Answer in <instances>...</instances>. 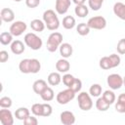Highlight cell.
Segmentation results:
<instances>
[{
  "label": "cell",
  "mask_w": 125,
  "mask_h": 125,
  "mask_svg": "<svg viewBox=\"0 0 125 125\" xmlns=\"http://www.w3.org/2000/svg\"><path fill=\"white\" fill-rule=\"evenodd\" d=\"M43 21L49 30H57L60 27V21L55 11L49 9L43 13Z\"/></svg>",
  "instance_id": "6da1fadb"
},
{
  "label": "cell",
  "mask_w": 125,
  "mask_h": 125,
  "mask_svg": "<svg viewBox=\"0 0 125 125\" xmlns=\"http://www.w3.org/2000/svg\"><path fill=\"white\" fill-rule=\"evenodd\" d=\"M62 43V33L55 31L49 35L48 40H47V44H46V48L50 53H54L58 50V48H60Z\"/></svg>",
  "instance_id": "7a4b0ae2"
},
{
  "label": "cell",
  "mask_w": 125,
  "mask_h": 125,
  "mask_svg": "<svg viewBox=\"0 0 125 125\" xmlns=\"http://www.w3.org/2000/svg\"><path fill=\"white\" fill-rule=\"evenodd\" d=\"M23 41H24V44L27 47H29L31 50H34V51L39 50L42 47V45H43L42 39L38 35H36L35 33H33V32L26 33L24 35Z\"/></svg>",
  "instance_id": "3957f363"
},
{
  "label": "cell",
  "mask_w": 125,
  "mask_h": 125,
  "mask_svg": "<svg viewBox=\"0 0 125 125\" xmlns=\"http://www.w3.org/2000/svg\"><path fill=\"white\" fill-rule=\"evenodd\" d=\"M77 102H78L79 108L84 111L90 110L93 106V101H92L91 95L87 92H80L77 97Z\"/></svg>",
  "instance_id": "277c9868"
},
{
  "label": "cell",
  "mask_w": 125,
  "mask_h": 125,
  "mask_svg": "<svg viewBox=\"0 0 125 125\" xmlns=\"http://www.w3.org/2000/svg\"><path fill=\"white\" fill-rule=\"evenodd\" d=\"M75 94L76 93L74 91L67 88L65 90H62V91L59 92L57 97H56V100L60 104H66L75 98Z\"/></svg>",
  "instance_id": "5b68a950"
},
{
  "label": "cell",
  "mask_w": 125,
  "mask_h": 125,
  "mask_svg": "<svg viewBox=\"0 0 125 125\" xmlns=\"http://www.w3.org/2000/svg\"><path fill=\"white\" fill-rule=\"evenodd\" d=\"M87 24L92 29H104L106 26V20L102 16H96L93 18H90L87 21Z\"/></svg>",
  "instance_id": "8992f818"
},
{
  "label": "cell",
  "mask_w": 125,
  "mask_h": 125,
  "mask_svg": "<svg viewBox=\"0 0 125 125\" xmlns=\"http://www.w3.org/2000/svg\"><path fill=\"white\" fill-rule=\"evenodd\" d=\"M106 82L111 90H118L123 86V77L117 73H112L107 76Z\"/></svg>",
  "instance_id": "52a82bcc"
},
{
  "label": "cell",
  "mask_w": 125,
  "mask_h": 125,
  "mask_svg": "<svg viewBox=\"0 0 125 125\" xmlns=\"http://www.w3.org/2000/svg\"><path fill=\"white\" fill-rule=\"evenodd\" d=\"M26 28H27V25H26V23L24 21H15V22H13L11 24L9 31L13 34V36L18 37V36H21L26 30Z\"/></svg>",
  "instance_id": "ba28073f"
},
{
  "label": "cell",
  "mask_w": 125,
  "mask_h": 125,
  "mask_svg": "<svg viewBox=\"0 0 125 125\" xmlns=\"http://www.w3.org/2000/svg\"><path fill=\"white\" fill-rule=\"evenodd\" d=\"M0 122L2 125H13L14 124V116L10 109L2 108L0 110Z\"/></svg>",
  "instance_id": "9c48e42d"
},
{
  "label": "cell",
  "mask_w": 125,
  "mask_h": 125,
  "mask_svg": "<svg viewBox=\"0 0 125 125\" xmlns=\"http://www.w3.org/2000/svg\"><path fill=\"white\" fill-rule=\"evenodd\" d=\"M70 4H71L70 0H56L55 10L59 15H64L68 11Z\"/></svg>",
  "instance_id": "30bf717a"
},
{
  "label": "cell",
  "mask_w": 125,
  "mask_h": 125,
  "mask_svg": "<svg viewBox=\"0 0 125 125\" xmlns=\"http://www.w3.org/2000/svg\"><path fill=\"white\" fill-rule=\"evenodd\" d=\"M60 119L63 125H72L75 123V115L73 114V112L68 110L62 111L60 115Z\"/></svg>",
  "instance_id": "8fae6325"
},
{
  "label": "cell",
  "mask_w": 125,
  "mask_h": 125,
  "mask_svg": "<svg viewBox=\"0 0 125 125\" xmlns=\"http://www.w3.org/2000/svg\"><path fill=\"white\" fill-rule=\"evenodd\" d=\"M0 18L5 22H12L15 20V13L10 8H3L0 12Z\"/></svg>",
  "instance_id": "7c38bea8"
},
{
  "label": "cell",
  "mask_w": 125,
  "mask_h": 125,
  "mask_svg": "<svg viewBox=\"0 0 125 125\" xmlns=\"http://www.w3.org/2000/svg\"><path fill=\"white\" fill-rule=\"evenodd\" d=\"M114 15L122 21H125V4L122 2H116L113 5Z\"/></svg>",
  "instance_id": "4fadbf2b"
},
{
  "label": "cell",
  "mask_w": 125,
  "mask_h": 125,
  "mask_svg": "<svg viewBox=\"0 0 125 125\" xmlns=\"http://www.w3.org/2000/svg\"><path fill=\"white\" fill-rule=\"evenodd\" d=\"M11 51L13 54L15 55H21L24 52L25 50V47H24V44L23 42H21V40H14L12 43H11Z\"/></svg>",
  "instance_id": "5bb4252c"
},
{
  "label": "cell",
  "mask_w": 125,
  "mask_h": 125,
  "mask_svg": "<svg viewBox=\"0 0 125 125\" xmlns=\"http://www.w3.org/2000/svg\"><path fill=\"white\" fill-rule=\"evenodd\" d=\"M72 53H73V49H72V46L69 43H62L61 44L60 54L62 58H64V59L70 58L72 56Z\"/></svg>",
  "instance_id": "9a60e30c"
},
{
  "label": "cell",
  "mask_w": 125,
  "mask_h": 125,
  "mask_svg": "<svg viewBox=\"0 0 125 125\" xmlns=\"http://www.w3.org/2000/svg\"><path fill=\"white\" fill-rule=\"evenodd\" d=\"M69 68H70V63H69V62L66 60V59H64V58H62V59H61V60H59L57 62H56V69L60 72V73H65V72H67L68 70H69Z\"/></svg>",
  "instance_id": "2e32d148"
},
{
  "label": "cell",
  "mask_w": 125,
  "mask_h": 125,
  "mask_svg": "<svg viewBox=\"0 0 125 125\" xmlns=\"http://www.w3.org/2000/svg\"><path fill=\"white\" fill-rule=\"evenodd\" d=\"M47 87H48L47 82L45 80H43V79H38V80L34 81V83L32 84V89H33L34 93L37 94V95H39V96L42 94V92Z\"/></svg>",
  "instance_id": "e0dca14e"
},
{
  "label": "cell",
  "mask_w": 125,
  "mask_h": 125,
  "mask_svg": "<svg viewBox=\"0 0 125 125\" xmlns=\"http://www.w3.org/2000/svg\"><path fill=\"white\" fill-rule=\"evenodd\" d=\"M48 84L51 86H58L62 81V76L60 72H51L47 77Z\"/></svg>",
  "instance_id": "ac0fdd59"
},
{
  "label": "cell",
  "mask_w": 125,
  "mask_h": 125,
  "mask_svg": "<svg viewBox=\"0 0 125 125\" xmlns=\"http://www.w3.org/2000/svg\"><path fill=\"white\" fill-rule=\"evenodd\" d=\"M45 22L39 19H34L30 21V27L33 31H36V32H42L45 28Z\"/></svg>",
  "instance_id": "d6986e66"
},
{
  "label": "cell",
  "mask_w": 125,
  "mask_h": 125,
  "mask_svg": "<svg viewBox=\"0 0 125 125\" xmlns=\"http://www.w3.org/2000/svg\"><path fill=\"white\" fill-rule=\"evenodd\" d=\"M30 115V112H29V109L27 107H24V106H21V107H19L18 109H16L15 111V117L19 120H24L27 116Z\"/></svg>",
  "instance_id": "ffe728a7"
},
{
  "label": "cell",
  "mask_w": 125,
  "mask_h": 125,
  "mask_svg": "<svg viewBox=\"0 0 125 125\" xmlns=\"http://www.w3.org/2000/svg\"><path fill=\"white\" fill-rule=\"evenodd\" d=\"M19 69L21 73H30V59H23L19 63Z\"/></svg>",
  "instance_id": "44dd1931"
},
{
  "label": "cell",
  "mask_w": 125,
  "mask_h": 125,
  "mask_svg": "<svg viewBox=\"0 0 125 125\" xmlns=\"http://www.w3.org/2000/svg\"><path fill=\"white\" fill-rule=\"evenodd\" d=\"M74 13L79 18H85L89 14V8L85 4H83V5H76V7L74 9Z\"/></svg>",
  "instance_id": "7402d4cb"
},
{
  "label": "cell",
  "mask_w": 125,
  "mask_h": 125,
  "mask_svg": "<svg viewBox=\"0 0 125 125\" xmlns=\"http://www.w3.org/2000/svg\"><path fill=\"white\" fill-rule=\"evenodd\" d=\"M76 24L75 19L72 16H65L62 19V26L65 29H72Z\"/></svg>",
  "instance_id": "603a6c76"
},
{
  "label": "cell",
  "mask_w": 125,
  "mask_h": 125,
  "mask_svg": "<svg viewBox=\"0 0 125 125\" xmlns=\"http://www.w3.org/2000/svg\"><path fill=\"white\" fill-rule=\"evenodd\" d=\"M13 42V34L10 31H4L0 34V43L2 45H9Z\"/></svg>",
  "instance_id": "cb8c5ba5"
},
{
  "label": "cell",
  "mask_w": 125,
  "mask_h": 125,
  "mask_svg": "<svg viewBox=\"0 0 125 125\" xmlns=\"http://www.w3.org/2000/svg\"><path fill=\"white\" fill-rule=\"evenodd\" d=\"M40 97H41V99L44 102H50V101H52L54 99L55 94H54V91H53V89L51 87H47L42 92V94L40 95Z\"/></svg>",
  "instance_id": "d4e9b609"
},
{
  "label": "cell",
  "mask_w": 125,
  "mask_h": 125,
  "mask_svg": "<svg viewBox=\"0 0 125 125\" xmlns=\"http://www.w3.org/2000/svg\"><path fill=\"white\" fill-rule=\"evenodd\" d=\"M109 105L110 104L108 103H106L103 97L98 98V100L96 101V107L100 111H106L109 108Z\"/></svg>",
  "instance_id": "484cf974"
},
{
  "label": "cell",
  "mask_w": 125,
  "mask_h": 125,
  "mask_svg": "<svg viewBox=\"0 0 125 125\" xmlns=\"http://www.w3.org/2000/svg\"><path fill=\"white\" fill-rule=\"evenodd\" d=\"M90 27L89 25L86 23V22H81V23H78V25L76 26V31L79 35L81 36H86L89 34L90 32Z\"/></svg>",
  "instance_id": "4316f807"
},
{
  "label": "cell",
  "mask_w": 125,
  "mask_h": 125,
  "mask_svg": "<svg viewBox=\"0 0 125 125\" xmlns=\"http://www.w3.org/2000/svg\"><path fill=\"white\" fill-rule=\"evenodd\" d=\"M102 97H103V98L104 99V101H105L106 103H108L109 104H112L115 102V99H116L115 94H114L112 91H110V90L104 91V92L103 93Z\"/></svg>",
  "instance_id": "83f0119b"
},
{
  "label": "cell",
  "mask_w": 125,
  "mask_h": 125,
  "mask_svg": "<svg viewBox=\"0 0 125 125\" xmlns=\"http://www.w3.org/2000/svg\"><path fill=\"white\" fill-rule=\"evenodd\" d=\"M41 69V63L37 59H30V73H38Z\"/></svg>",
  "instance_id": "f1b7e54d"
},
{
  "label": "cell",
  "mask_w": 125,
  "mask_h": 125,
  "mask_svg": "<svg viewBox=\"0 0 125 125\" xmlns=\"http://www.w3.org/2000/svg\"><path fill=\"white\" fill-rule=\"evenodd\" d=\"M89 94L91 97H100L102 95V86L100 84H93L89 89Z\"/></svg>",
  "instance_id": "f546056e"
},
{
  "label": "cell",
  "mask_w": 125,
  "mask_h": 125,
  "mask_svg": "<svg viewBox=\"0 0 125 125\" xmlns=\"http://www.w3.org/2000/svg\"><path fill=\"white\" fill-rule=\"evenodd\" d=\"M108 59H109V63H110V67L111 68H114L116 66H118L120 64V62H121V59L118 55L116 54H111L108 56Z\"/></svg>",
  "instance_id": "4dcf8cb0"
},
{
  "label": "cell",
  "mask_w": 125,
  "mask_h": 125,
  "mask_svg": "<svg viewBox=\"0 0 125 125\" xmlns=\"http://www.w3.org/2000/svg\"><path fill=\"white\" fill-rule=\"evenodd\" d=\"M31 112L35 116H43V104H33L31 106Z\"/></svg>",
  "instance_id": "1f68e13d"
},
{
  "label": "cell",
  "mask_w": 125,
  "mask_h": 125,
  "mask_svg": "<svg viewBox=\"0 0 125 125\" xmlns=\"http://www.w3.org/2000/svg\"><path fill=\"white\" fill-rule=\"evenodd\" d=\"M104 0H88L89 8H91L93 11H99L102 8V5Z\"/></svg>",
  "instance_id": "d6a6232c"
},
{
  "label": "cell",
  "mask_w": 125,
  "mask_h": 125,
  "mask_svg": "<svg viewBox=\"0 0 125 125\" xmlns=\"http://www.w3.org/2000/svg\"><path fill=\"white\" fill-rule=\"evenodd\" d=\"M100 67L102 69H104V70H107V69H111L110 67V63H109V59H108V56H105V57H103L101 60H100Z\"/></svg>",
  "instance_id": "836d02e7"
},
{
  "label": "cell",
  "mask_w": 125,
  "mask_h": 125,
  "mask_svg": "<svg viewBox=\"0 0 125 125\" xmlns=\"http://www.w3.org/2000/svg\"><path fill=\"white\" fill-rule=\"evenodd\" d=\"M75 77L72 75V74H69V73H65L63 76H62V83L67 87L69 88L71 86V84L73 83Z\"/></svg>",
  "instance_id": "e575fe53"
},
{
  "label": "cell",
  "mask_w": 125,
  "mask_h": 125,
  "mask_svg": "<svg viewBox=\"0 0 125 125\" xmlns=\"http://www.w3.org/2000/svg\"><path fill=\"white\" fill-rule=\"evenodd\" d=\"M12 99L9 97H2L0 99V106L1 108H10L12 106Z\"/></svg>",
  "instance_id": "d590c367"
},
{
  "label": "cell",
  "mask_w": 125,
  "mask_h": 125,
  "mask_svg": "<svg viewBox=\"0 0 125 125\" xmlns=\"http://www.w3.org/2000/svg\"><path fill=\"white\" fill-rule=\"evenodd\" d=\"M81 88H82V81H81L80 79H78V78H75L74 81H73V83H72L71 86L69 87V89H71V90L74 91L75 93L80 92Z\"/></svg>",
  "instance_id": "8d00e7d4"
},
{
  "label": "cell",
  "mask_w": 125,
  "mask_h": 125,
  "mask_svg": "<svg viewBox=\"0 0 125 125\" xmlns=\"http://www.w3.org/2000/svg\"><path fill=\"white\" fill-rule=\"evenodd\" d=\"M52 112H53L52 105L50 104H48V103L43 104V116L44 117H48V116H50L52 114Z\"/></svg>",
  "instance_id": "74e56055"
},
{
  "label": "cell",
  "mask_w": 125,
  "mask_h": 125,
  "mask_svg": "<svg viewBox=\"0 0 125 125\" xmlns=\"http://www.w3.org/2000/svg\"><path fill=\"white\" fill-rule=\"evenodd\" d=\"M116 50H117L118 54H120V55L125 54V38H122L118 41L117 46H116Z\"/></svg>",
  "instance_id": "f35d334b"
},
{
  "label": "cell",
  "mask_w": 125,
  "mask_h": 125,
  "mask_svg": "<svg viewBox=\"0 0 125 125\" xmlns=\"http://www.w3.org/2000/svg\"><path fill=\"white\" fill-rule=\"evenodd\" d=\"M23 124L24 125H37L38 124V120L35 116H27L24 120H23Z\"/></svg>",
  "instance_id": "ab89813d"
},
{
  "label": "cell",
  "mask_w": 125,
  "mask_h": 125,
  "mask_svg": "<svg viewBox=\"0 0 125 125\" xmlns=\"http://www.w3.org/2000/svg\"><path fill=\"white\" fill-rule=\"evenodd\" d=\"M39 4H40V0H25V5L31 9L38 7Z\"/></svg>",
  "instance_id": "60d3db41"
},
{
  "label": "cell",
  "mask_w": 125,
  "mask_h": 125,
  "mask_svg": "<svg viewBox=\"0 0 125 125\" xmlns=\"http://www.w3.org/2000/svg\"><path fill=\"white\" fill-rule=\"evenodd\" d=\"M115 110L119 113H125V104L116 102L115 104Z\"/></svg>",
  "instance_id": "b9f144b4"
},
{
  "label": "cell",
  "mask_w": 125,
  "mask_h": 125,
  "mask_svg": "<svg viewBox=\"0 0 125 125\" xmlns=\"http://www.w3.org/2000/svg\"><path fill=\"white\" fill-rule=\"evenodd\" d=\"M9 60V54L7 51L2 50L0 51V62H6Z\"/></svg>",
  "instance_id": "7bdbcfd3"
},
{
  "label": "cell",
  "mask_w": 125,
  "mask_h": 125,
  "mask_svg": "<svg viewBox=\"0 0 125 125\" xmlns=\"http://www.w3.org/2000/svg\"><path fill=\"white\" fill-rule=\"evenodd\" d=\"M117 102L122 103V104H125V93H122V94H120V95L118 96Z\"/></svg>",
  "instance_id": "ee69618b"
},
{
  "label": "cell",
  "mask_w": 125,
  "mask_h": 125,
  "mask_svg": "<svg viewBox=\"0 0 125 125\" xmlns=\"http://www.w3.org/2000/svg\"><path fill=\"white\" fill-rule=\"evenodd\" d=\"M72 2L75 5H83V4H85L86 0H72Z\"/></svg>",
  "instance_id": "f6af8a7d"
},
{
  "label": "cell",
  "mask_w": 125,
  "mask_h": 125,
  "mask_svg": "<svg viewBox=\"0 0 125 125\" xmlns=\"http://www.w3.org/2000/svg\"><path fill=\"white\" fill-rule=\"evenodd\" d=\"M123 85H124V86H125V76H124V77H123Z\"/></svg>",
  "instance_id": "bcb514c9"
},
{
  "label": "cell",
  "mask_w": 125,
  "mask_h": 125,
  "mask_svg": "<svg viewBox=\"0 0 125 125\" xmlns=\"http://www.w3.org/2000/svg\"><path fill=\"white\" fill-rule=\"evenodd\" d=\"M15 2H21V1H22V0H14Z\"/></svg>",
  "instance_id": "7dc6e473"
}]
</instances>
